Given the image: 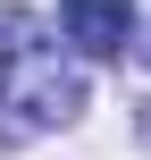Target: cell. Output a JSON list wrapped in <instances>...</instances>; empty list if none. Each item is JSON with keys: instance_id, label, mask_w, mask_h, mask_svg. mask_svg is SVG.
Returning <instances> with one entry per match:
<instances>
[{"instance_id": "3957f363", "label": "cell", "mask_w": 151, "mask_h": 160, "mask_svg": "<svg viewBox=\"0 0 151 160\" xmlns=\"http://www.w3.org/2000/svg\"><path fill=\"white\" fill-rule=\"evenodd\" d=\"M134 51H143V68H151V25H143V42H134Z\"/></svg>"}, {"instance_id": "6da1fadb", "label": "cell", "mask_w": 151, "mask_h": 160, "mask_svg": "<svg viewBox=\"0 0 151 160\" xmlns=\"http://www.w3.org/2000/svg\"><path fill=\"white\" fill-rule=\"evenodd\" d=\"M84 110V76L59 51V34L25 8H0V143L59 135Z\"/></svg>"}, {"instance_id": "7a4b0ae2", "label": "cell", "mask_w": 151, "mask_h": 160, "mask_svg": "<svg viewBox=\"0 0 151 160\" xmlns=\"http://www.w3.org/2000/svg\"><path fill=\"white\" fill-rule=\"evenodd\" d=\"M59 25H67V42H76L84 59H118L126 34H134V0H67Z\"/></svg>"}]
</instances>
